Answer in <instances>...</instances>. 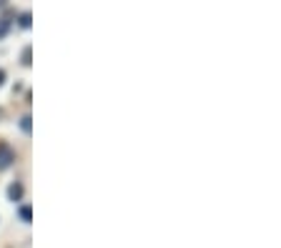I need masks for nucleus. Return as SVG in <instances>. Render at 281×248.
I'll return each mask as SVG.
<instances>
[{"label": "nucleus", "instance_id": "nucleus-8", "mask_svg": "<svg viewBox=\"0 0 281 248\" xmlns=\"http://www.w3.org/2000/svg\"><path fill=\"white\" fill-rule=\"evenodd\" d=\"M5 83V70H0V86Z\"/></svg>", "mask_w": 281, "mask_h": 248}, {"label": "nucleus", "instance_id": "nucleus-9", "mask_svg": "<svg viewBox=\"0 0 281 248\" xmlns=\"http://www.w3.org/2000/svg\"><path fill=\"white\" fill-rule=\"evenodd\" d=\"M8 5V0H0V8H5Z\"/></svg>", "mask_w": 281, "mask_h": 248}, {"label": "nucleus", "instance_id": "nucleus-5", "mask_svg": "<svg viewBox=\"0 0 281 248\" xmlns=\"http://www.w3.org/2000/svg\"><path fill=\"white\" fill-rule=\"evenodd\" d=\"M20 25H23V28H30V13H23V15H20Z\"/></svg>", "mask_w": 281, "mask_h": 248}, {"label": "nucleus", "instance_id": "nucleus-6", "mask_svg": "<svg viewBox=\"0 0 281 248\" xmlns=\"http://www.w3.org/2000/svg\"><path fill=\"white\" fill-rule=\"evenodd\" d=\"M20 128H23L25 133H30V118H28V115H25V118L20 120Z\"/></svg>", "mask_w": 281, "mask_h": 248}, {"label": "nucleus", "instance_id": "nucleus-2", "mask_svg": "<svg viewBox=\"0 0 281 248\" xmlns=\"http://www.w3.org/2000/svg\"><path fill=\"white\" fill-rule=\"evenodd\" d=\"M8 196H10V200H20V198H23V186H20V183H13V186L8 188Z\"/></svg>", "mask_w": 281, "mask_h": 248}, {"label": "nucleus", "instance_id": "nucleus-4", "mask_svg": "<svg viewBox=\"0 0 281 248\" xmlns=\"http://www.w3.org/2000/svg\"><path fill=\"white\" fill-rule=\"evenodd\" d=\"M8 28H10V18H3V20H0V38H5Z\"/></svg>", "mask_w": 281, "mask_h": 248}, {"label": "nucleus", "instance_id": "nucleus-3", "mask_svg": "<svg viewBox=\"0 0 281 248\" xmlns=\"http://www.w3.org/2000/svg\"><path fill=\"white\" fill-rule=\"evenodd\" d=\"M18 213H20V221L30 223V216H33V213H30V205H20V211H18Z\"/></svg>", "mask_w": 281, "mask_h": 248}, {"label": "nucleus", "instance_id": "nucleus-7", "mask_svg": "<svg viewBox=\"0 0 281 248\" xmlns=\"http://www.w3.org/2000/svg\"><path fill=\"white\" fill-rule=\"evenodd\" d=\"M23 65H30V48L23 50Z\"/></svg>", "mask_w": 281, "mask_h": 248}, {"label": "nucleus", "instance_id": "nucleus-1", "mask_svg": "<svg viewBox=\"0 0 281 248\" xmlns=\"http://www.w3.org/2000/svg\"><path fill=\"white\" fill-rule=\"evenodd\" d=\"M13 160H15L13 148H10V146H5V143H0V171H5L8 165H13Z\"/></svg>", "mask_w": 281, "mask_h": 248}]
</instances>
